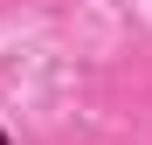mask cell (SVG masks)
I'll use <instances>...</instances> for the list:
<instances>
[{
	"label": "cell",
	"mask_w": 152,
	"mask_h": 145,
	"mask_svg": "<svg viewBox=\"0 0 152 145\" xmlns=\"http://www.w3.org/2000/svg\"><path fill=\"white\" fill-rule=\"evenodd\" d=\"M0 145H7V138H0Z\"/></svg>",
	"instance_id": "1"
}]
</instances>
